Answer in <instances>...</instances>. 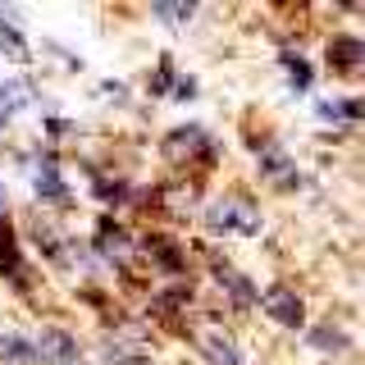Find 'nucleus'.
Returning <instances> with one entry per match:
<instances>
[{
    "mask_svg": "<svg viewBox=\"0 0 365 365\" xmlns=\"http://www.w3.org/2000/svg\"><path fill=\"white\" fill-rule=\"evenodd\" d=\"M205 224L215 233H237V237H256L260 233V210L247 197H220L205 210Z\"/></svg>",
    "mask_w": 365,
    "mask_h": 365,
    "instance_id": "f257e3e1",
    "label": "nucleus"
},
{
    "mask_svg": "<svg viewBox=\"0 0 365 365\" xmlns=\"http://www.w3.org/2000/svg\"><path fill=\"white\" fill-rule=\"evenodd\" d=\"M256 302H260V311H265L274 324H283V329H302L306 324V306H302V297H297L292 288H265Z\"/></svg>",
    "mask_w": 365,
    "mask_h": 365,
    "instance_id": "f03ea898",
    "label": "nucleus"
},
{
    "mask_svg": "<svg viewBox=\"0 0 365 365\" xmlns=\"http://www.w3.org/2000/svg\"><path fill=\"white\" fill-rule=\"evenodd\" d=\"M32 347H37V361L41 365H78V338L68 334V329L46 324Z\"/></svg>",
    "mask_w": 365,
    "mask_h": 365,
    "instance_id": "7ed1b4c3",
    "label": "nucleus"
},
{
    "mask_svg": "<svg viewBox=\"0 0 365 365\" xmlns=\"http://www.w3.org/2000/svg\"><path fill=\"white\" fill-rule=\"evenodd\" d=\"M32 192H37L41 201H64L68 187H64V174H60V160L51 151H41L32 160Z\"/></svg>",
    "mask_w": 365,
    "mask_h": 365,
    "instance_id": "20e7f679",
    "label": "nucleus"
},
{
    "mask_svg": "<svg viewBox=\"0 0 365 365\" xmlns=\"http://www.w3.org/2000/svg\"><path fill=\"white\" fill-rule=\"evenodd\" d=\"M260 174H265L269 182H279V187H297V182H302L292 155L283 151L279 142H265V146H260Z\"/></svg>",
    "mask_w": 365,
    "mask_h": 365,
    "instance_id": "39448f33",
    "label": "nucleus"
},
{
    "mask_svg": "<svg viewBox=\"0 0 365 365\" xmlns=\"http://www.w3.org/2000/svg\"><path fill=\"white\" fill-rule=\"evenodd\" d=\"M197 342H201V356L210 365H242V347H237L224 329H201Z\"/></svg>",
    "mask_w": 365,
    "mask_h": 365,
    "instance_id": "423d86ee",
    "label": "nucleus"
},
{
    "mask_svg": "<svg viewBox=\"0 0 365 365\" xmlns=\"http://www.w3.org/2000/svg\"><path fill=\"white\" fill-rule=\"evenodd\" d=\"M0 274H5L14 288L28 283V269H23V256H19V237L9 224H0Z\"/></svg>",
    "mask_w": 365,
    "mask_h": 365,
    "instance_id": "0eeeda50",
    "label": "nucleus"
},
{
    "mask_svg": "<svg viewBox=\"0 0 365 365\" xmlns=\"http://www.w3.org/2000/svg\"><path fill=\"white\" fill-rule=\"evenodd\" d=\"M28 101H32V83H28V78H9V83H0V133H5V123L14 119Z\"/></svg>",
    "mask_w": 365,
    "mask_h": 365,
    "instance_id": "6e6552de",
    "label": "nucleus"
},
{
    "mask_svg": "<svg viewBox=\"0 0 365 365\" xmlns=\"http://www.w3.org/2000/svg\"><path fill=\"white\" fill-rule=\"evenodd\" d=\"M215 279H220V288H228V297H233V306H251L256 302V283L247 279V274H237L233 265H220V260H215Z\"/></svg>",
    "mask_w": 365,
    "mask_h": 365,
    "instance_id": "1a4fd4ad",
    "label": "nucleus"
},
{
    "mask_svg": "<svg viewBox=\"0 0 365 365\" xmlns=\"http://www.w3.org/2000/svg\"><path fill=\"white\" fill-rule=\"evenodd\" d=\"M201 146H210V137H205L197 123L192 128H174L165 137V151H169V160H187V155H197Z\"/></svg>",
    "mask_w": 365,
    "mask_h": 365,
    "instance_id": "9d476101",
    "label": "nucleus"
},
{
    "mask_svg": "<svg viewBox=\"0 0 365 365\" xmlns=\"http://www.w3.org/2000/svg\"><path fill=\"white\" fill-rule=\"evenodd\" d=\"M96 251H101L106 260H128L133 242H128V233H123V228L114 224V220H106V224L96 228Z\"/></svg>",
    "mask_w": 365,
    "mask_h": 365,
    "instance_id": "9b49d317",
    "label": "nucleus"
},
{
    "mask_svg": "<svg viewBox=\"0 0 365 365\" xmlns=\"http://www.w3.org/2000/svg\"><path fill=\"white\" fill-rule=\"evenodd\" d=\"M329 64L356 73V68H361V37H356V32H342V37L329 41Z\"/></svg>",
    "mask_w": 365,
    "mask_h": 365,
    "instance_id": "f8f14e48",
    "label": "nucleus"
},
{
    "mask_svg": "<svg viewBox=\"0 0 365 365\" xmlns=\"http://www.w3.org/2000/svg\"><path fill=\"white\" fill-rule=\"evenodd\" d=\"M37 361V347L23 334H0V365H32Z\"/></svg>",
    "mask_w": 365,
    "mask_h": 365,
    "instance_id": "ddd939ff",
    "label": "nucleus"
},
{
    "mask_svg": "<svg viewBox=\"0 0 365 365\" xmlns=\"http://www.w3.org/2000/svg\"><path fill=\"white\" fill-rule=\"evenodd\" d=\"M283 78H288L292 91H306L315 83V68H311V60H306L302 51H283Z\"/></svg>",
    "mask_w": 365,
    "mask_h": 365,
    "instance_id": "4468645a",
    "label": "nucleus"
},
{
    "mask_svg": "<svg viewBox=\"0 0 365 365\" xmlns=\"http://www.w3.org/2000/svg\"><path fill=\"white\" fill-rule=\"evenodd\" d=\"M0 51H5V55H9V60H14V64H23V60H28V55H32V46L23 41V32L14 28V19H9L5 9H0Z\"/></svg>",
    "mask_w": 365,
    "mask_h": 365,
    "instance_id": "2eb2a0df",
    "label": "nucleus"
},
{
    "mask_svg": "<svg viewBox=\"0 0 365 365\" xmlns=\"http://www.w3.org/2000/svg\"><path fill=\"white\" fill-rule=\"evenodd\" d=\"M315 114L324 123H347V119H356V114H361V101H351V96L347 101H319Z\"/></svg>",
    "mask_w": 365,
    "mask_h": 365,
    "instance_id": "dca6fc26",
    "label": "nucleus"
},
{
    "mask_svg": "<svg viewBox=\"0 0 365 365\" xmlns=\"http://www.w3.org/2000/svg\"><path fill=\"white\" fill-rule=\"evenodd\" d=\"M306 338H311V347H319V351H347V334H338L334 324H319Z\"/></svg>",
    "mask_w": 365,
    "mask_h": 365,
    "instance_id": "f3484780",
    "label": "nucleus"
},
{
    "mask_svg": "<svg viewBox=\"0 0 365 365\" xmlns=\"http://www.w3.org/2000/svg\"><path fill=\"white\" fill-rule=\"evenodd\" d=\"M192 14H197V5H155V19L160 23H174V28H182V23H192Z\"/></svg>",
    "mask_w": 365,
    "mask_h": 365,
    "instance_id": "a211bd4d",
    "label": "nucleus"
},
{
    "mask_svg": "<svg viewBox=\"0 0 365 365\" xmlns=\"http://www.w3.org/2000/svg\"><path fill=\"white\" fill-rule=\"evenodd\" d=\"M114 365H151V361H146V356H119Z\"/></svg>",
    "mask_w": 365,
    "mask_h": 365,
    "instance_id": "6ab92c4d",
    "label": "nucleus"
},
{
    "mask_svg": "<svg viewBox=\"0 0 365 365\" xmlns=\"http://www.w3.org/2000/svg\"><path fill=\"white\" fill-rule=\"evenodd\" d=\"M0 215H5V182H0Z\"/></svg>",
    "mask_w": 365,
    "mask_h": 365,
    "instance_id": "aec40b11",
    "label": "nucleus"
}]
</instances>
